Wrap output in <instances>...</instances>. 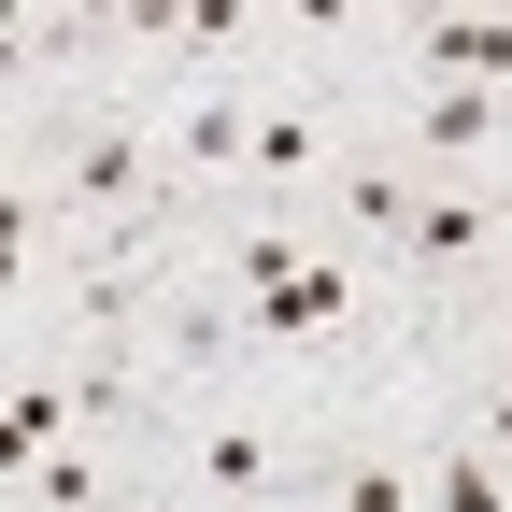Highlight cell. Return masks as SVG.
<instances>
[{
    "mask_svg": "<svg viewBox=\"0 0 512 512\" xmlns=\"http://www.w3.org/2000/svg\"><path fill=\"white\" fill-rule=\"evenodd\" d=\"M256 342H342L356 328V271L342 256H313V271H285V285H256V299H228Z\"/></svg>",
    "mask_w": 512,
    "mask_h": 512,
    "instance_id": "6da1fadb",
    "label": "cell"
},
{
    "mask_svg": "<svg viewBox=\"0 0 512 512\" xmlns=\"http://www.w3.org/2000/svg\"><path fill=\"white\" fill-rule=\"evenodd\" d=\"M498 242H512V214H498V200H456V185H427L413 228H399L413 271H470V256H498Z\"/></svg>",
    "mask_w": 512,
    "mask_h": 512,
    "instance_id": "7a4b0ae2",
    "label": "cell"
},
{
    "mask_svg": "<svg viewBox=\"0 0 512 512\" xmlns=\"http://www.w3.org/2000/svg\"><path fill=\"white\" fill-rule=\"evenodd\" d=\"M200 484H214V498H285V484H299L313 512H328V470H285L271 427H214V441H200Z\"/></svg>",
    "mask_w": 512,
    "mask_h": 512,
    "instance_id": "3957f363",
    "label": "cell"
},
{
    "mask_svg": "<svg viewBox=\"0 0 512 512\" xmlns=\"http://www.w3.org/2000/svg\"><path fill=\"white\" fill-rule=\"evenodd\" d=\"M413 57H427V86H498V100H512V29H498V15H427Z\"/></svg>",
    "mask_w": 512,
    "mask_h": 512,
    "instance_id": "277c9868",
    "label": "cell"
},
{
    "mask_svg": "<svg viewBox=\"0 0 512 512\" xmlns=\"http://www.w3.org/2000/svg\"><path fill=\"white\" fill-rule=\"evenodd\" d=\"M128 200H143V128L100 114L86 143H72V200H57V214H128Z\"/></svg>",
    "mask_w": 512,
    "mask_h": 512,
    "instance_id": "5b68a950",
    "label": "cell"
},
{
    "mask_svg": "<svg viewBox=\"0 0 512 512\" xmlns=\"http://www.w3.org/2000/svg\"><path fill=\"white\" fill-rule=\"evenodd\" d=\"M498 128H512L498 86H427V100H413V157H484Z\"/></svg>",
    "mask_w": 512,
    "mask_h": 512,
    "instance_id": "8992f818",
    "label": "cell"
},
{
    "mask_svg": "<svg viewBox=\"0 0 512 512\" xmlns=\"http://www.w3.org/2000/svg\"><path fill=\"white\" fill-rule=\"evenodd\" d=\"M171 157H185V171H256V100L200 86V100L171 114Z\"/></svg>",
    "mask_w": 512,
    "mask_h": 512,
    "instance_id": "52a82bcc",
    "label": "cell"
},
{
    "mask_svg": "<svg viewBox=\"0 0 512 512\" xmlns=\"http://www.w3.org/2000/svg\"><path fill=\"white\" fill-rule=\"evenodd\" d=\"M328 200H342L356 228H384V242H399V228H413V200H427V185H413L399 157H328Z\"/></svg>",
    "mask_w": 512,
    "mask_h": 512,
    "instance_id": "ba28073f",
    "label": "cell"
},
{
    "mask_svg": "<svg viewBox=\"0 0 512 512\" xmlns=\"http://www.w3.org/2000/svg\"><path fill=\"white\" fill-rule=\"evenodd\" d=\"M427 512H512V484H498V456H484V441H441V470H427Z\"/></svg>",
    "mask_w": 512,
    "mask_h": 512,
    "instance_id": "9c48e42d",
    "label": "cell"
},
{
    "mask_svg": "<svg viewBox=\"0 0 512 512\" xmlns=\"http://www.w3.org/2000/svg\"><path fill=\"white\" fill-rule=\"evenodd\" d=\"M313 157H328V128H313L299 100H271V114H256V185H299Z\"/></svg>",
    "mask_w": 512,
    "mask_h": 512,
    "instance_id": "30bf717a",
    "label": "cell"
},
{
    "mask_svg": "<svg viewBox=\"0 0 512 512\" xmlns=\"http://www.w3.org/2000/svg\"><path fill=\"white\" fill-rule=\"evenodd\" d=\"M328 512H413V470H399V456H356V470L328 484Z\"/></svg>",
    "mask_w": 512,
    "mask_h": 512,
    "instance_id": "8fae6325",
    "label": "cell"
},
{
    "mask_svg": "<svg viewBox=\"0 0 512 512\" xmlns=\"http://www.w3.org/2000/svg\"><path fill=\"white\" fill-rule=\"evenodd\" d=\"M29 498H43V512H100V456H72V441H57V456L29 470Z\"/></svg>",
    "mask_w": 512,
    "mask_h": 512,
    "instance_id": "7c38bea8",
    "label": "cell"
},
{
    "mask_svg": "<svg viewBox=\"0 0 512 512\" xmlns=\"http://www.w3.org/2000/svg\"><path fill=\"white\" fill-rule=\"evenodd\" d=\"M456 441H484V456H512V384H484V399L456 413Z\"/></svg>",
    "mask_w": 512,
    "mask_h": 512,
    "instance_id": "4fadbf2b",
    "label": "cell"
},
{
    "mask_svg": "<svg viewBox=\"0 0 512 512\" xmlns=\"http://www.w3.org/2000/svg\"><path fill=\"white\" fill-rule=\"evenodd\" d=\"M498 384H512V313H498Z\"/></svg>",
    "mask_w": 512,
    "mask_h": 512,
    "instance_id": "5bb4252c",
    "label": "cell"
}]
</instances>
